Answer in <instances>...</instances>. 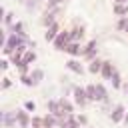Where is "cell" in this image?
<instances>
[{"instance_id":"1","label":"cell","mask_w":128,"mask_h":128,"mask_svg":"<svg viewBox=\"0 0 128 128\" xmlns=\"http://www.w3.org/2000/svg\"><path fill=\"white\" fill-rule=\"evenodd\" d=\"M58 14H60L58 8H54V10H46L44 16L40 18V24H42L44 28H50L52 24H56V16H58Z\"/></svg>"},{"instance_id":"2","label":"cell","mask_w":128,"mask_h":128,"mask_svg":"<svg viewBox=\"0 0 128 128\" xmlns=\"http://www.w3.org/2000/svg\"><path fill=\"white\" fill-rule=\"evenodd\" d=\"M52 44H54V50H66V46L70 44V32L62 30V32L56 36V40H54Z\"/></svg>"},{"instance_id":"3","label":"cell","mask_w":128,"mask_h":128,"mask_svg":"<svg viewBox=\"0 0 128 128\" xmlns=\"http://www.w3.org/2000/svg\"><path fill=\"white\" fill-rule=\"evenodd\" d=\"M124 116H126V108H124V104H116L114 110H112V114H110V120H112L114 124H118V122L124 120Z\"/></svg>"},{"instance_id":"4","label":"cell","mask_w":128,"mask_h":128,"mask_svg":"<svg viewBox=\"0 0 128 128\" xmlns=\"http://www.w3.org/2000/svg\"><path fill=\"white\" fill-rule=\"evenodd\" d=\"M0 122H2L4 128H12L16 124V110L14 112H2L0 114Z\"/></svg>"},{"instance_id":"5","label":"cell","mask_w":128,"mask_h":128,"mask_svg":"<svg viewBox=\"0 0 128 128\" xmlns=\"http://www.w3.org/2000/svg\"><path fill=\"white\" fill-rule=\"evenodd\" d=\"M74 102H76L78 106H86V102H88V98H86V88H82V86H76V88H74Z\"/></svg>"},{"instance_id":"6","label":"cell","mask_w":128,"mask_h":128,"mask_svg":"<svg viewBox=\"0 0 128 128\" xmlns=\"http://www.w3.org/2000/svg\"><path fill=\"white\" fill-rule=\"evenodd\" d=\"M16 122H18L20 128H28L32 120H30V116H28L26 110H16Z\"/></svg>"},{"instance_id":"7","label":"cell","mask_w":128,"mask_h":128,"mask_svg":"<svg viewBox=\"0 0 128 128\" xmlns=\"http://www.w3.org/2000/svg\"><path fill=\"white\" fill-rule=\"evenodd\" d=\"M82 50H84V48L80 46V42H70V44L66 46V50H64V52H66V54H70L72 58H76V56H82Z\"/></svg>"},{"instance_id":"8","label":"cell","mask_w":128,"mask_h":128,"mask_svg":"<svg viewBox=\"0 0 128 128\" xmlns=\"http://www.w3.org/2000/svg\"><path fill=\"white\" fill-rule=\"evenodd\" d=\"M96 52H98V44H96V40H90V42L86 44V48L82 50V56L94 60V54H96Z\"/></svg>"},{"instance_id":"9","label":"cell","mask_w":128,"mask_h":128,"mask_svg":"<svg viewBox=\"0 0 128 128\" xmlns=\"http://www.w3.org/2000/svg\"><path fill=\"white\" fill-rule=\"evenodd\" d=\"M46 108H48V112H50V114H54L56 118L64 116V112H62V108H60V102H58V100H48Z\"/></svg>"},{"instance_id":"10","label":"cell","mask_w":128,"mask_h":128,"mask_svg":"<svg viewBox=\"0 0 128 128\" xmlns=\"http://www.w3.org/2000/svg\"><path fill=\"white\" fill-rule=\"evenodd\" d=\"M58 34H60V26H58V24H52L50 28H46V32H44V38H46V42H54Z\"/></svg>"},{"instance_id":"11","label":"cell","mask_w":128,"mask_h":128,"mask_svg":"<svg viewBox=\"0 0 128 128\" xmlns=\"http://www.w3.org/2000/svg\"><path fill=\"white\" fill-rule=\"evenodd\" d=\"M66 68H68V70H72L74 74H80V76L84 74V68H82V64H80L76 58H70V60L66 62Z\"/></svg>"},{"instance_id":"12","label":"cell","mask_w":128,"mask_h":128,"mask_svg":"<svg viewBox=\"0 0 128 128\" xmlns=\"http://www.w3.org/2000/svg\"><path fill=\"white\" fill-rule=\"evenodd\" d=\"M114 72H116V68L112 66V62H108V60H106V62L102 64V70H100V74H102V76H104L106 80H110Z\"/></svg>"},{"instance_id":"13","label":"cell","mask_w":128,"mask_h":128,"mask_svg":"<svg viewBox=\"0 0 128 128\" xmlns=\"http://www.w3.org/2000/svg\"><path fill=\"white\" fill-rule=\"evenodd\" d=\"M96 86V102H106L108 100V92L102 84H94Z\"/></svg>"},{"instance_id":"14","label":"cell","mask_w":128,"mask_h":128,"mask_svg":"<svg viewBox=\"0 0 128 128\" xmlns=\"http://www.w3.org/2000/svg\"><path fill=\"white\" fill-rule=\"evenodd\" d=\"M42 120H44V128H54V126H58V118L54 116V114H46V116H42Z\"/></svg>"},{"instance_id":"15","label":"cell","mask_w":128,"mask_h":128,"mask_svg":"<svg viewBox=\"0 0 128 128\" xmlns=\"http://www.w3.org/2000/svg\"><path fill=\"white\" fill-rule=\"evenodd\" d=\"M30 78H32V84H34V86H38V84L42 82V78H44V72H42L40 68H34V70L30 72Z\"/></svg>"},{"instance_id":"16","label":"cell","mask_w":128,"mask_h":128,"mask_svg":"<svg viewBox=\"0 0 128 128\" xmlns=\"http://www.w3.org/2000/svg\"><path fill=\"white\" fill-rule=\"evenodd\" d=\"M84 38V28H74L70 30V42H80Z\"/></svg>"},{"instance_id":"17","label":"cell","mask_w":128,"mask_h":128,"mask_svg":"<svg viewBox=\"0 0 128 128\" xmlns=\"http://www.w3.org/2000/svg\"><path fill=\"white\" fill-rule=\"evenodd\" d=\"M102 64H104V62H100L98 58H96V60H92V62H90V66H88V72H90V74H100Z\"/></svg>"},{"instance_id":"18","label":"cell","mask_w":128,"mask_h":128,"mask_svg":"<svg viewBox=\"0 0 128 128\" xmlns=\"http://www.w3.org/2000/svg\"><path fill=\"white\" fill-rule=\"evenodd\" d=\"M58 102H60V108H62V112H64V114H72L74 106H72V102H70V100H66V98H60Z\"/></svg>"},{"instance_id":"19","label":"cell","mask_w":128,"mask_h":128,"mask_svg":"<svg viewBox=\"0 0 128 128\" xmlns=\"http://www.w3.org/2000/svg\"><path fill=\"white\" fill-rule=\"evenodd\" d=\"M10 32L26 38V32H24V24H22V22H14V24H12V28H10Z\"/></svg>"},{"instance_id":"20","label":"cell","mask_w":128,"mask_h":128,"mask_svg":"<svg viewBox=\"0 0 128 128\" xmlns=\"http://www.w3.org/2000/svg\"><path fill=\"white\" fill-rule=\"evenodd\" d=\"M34 60H36V52H34L32 48H28V50L24 52V56H22V62H24V64H32Z\"/></svg>"},{"instance_id":"21","label":"cell","mask_w":128,"mask_h":128,"mask_svg":"<svg viewBox=\"0 0 128 128\" xmlns=\"http://www.w3.org/2000/svg\"><path fill=\"white\" fill-rule=\"evenodd\" d=\"M86 98H88V102H96V86L94 84L86 86Z\"/></svg>"},{"instance_id":"22","label":"cell","mask_w":128,"mask_h":128,"mask_svg":"<svg viewBox=\"0 0 128 128\" xmlns=\"http://www.w3.org/2000/svg\"><path fill=\"white\" fill-rule=\"evenodd\" d=\"M114 14L124 18V16L128 14V4H114Z\"/></svg>"},{"instance_id":"23","label":"cell","mask_w":128,"mask_h":128,"mask_svg":"<svg viewBox=\"0 0 128 128\" xmlns=\"http://www.w3.org/2000/svg\"><path fill=\"white\" fill-rule=\"evenodd\" d=\"M22 56H24V54L16 50V52L10 56V64H14V66H20V64H22Z\"/></svg>"},{"instance_id":"24","label":"cell","mask_w":128,"mask_h":128,"mask_svg":"<svg viewBox=\"0 0 128 128\" xmlns=\"http://www.w3.org/2000/svg\"><path fill=\"white\" fill-rule=\"evenodd\" d=\"M110 82H112V88H120V86H122V76H120V72H114L112 78H110Z\"/></svg>"},{"instance_id":"25","label":"cell","mask_w":128,"mask_h":128,"mask_svg":"<svg viewBox=\"0 0 128 128\" xmlns=\"http://www.w3.org/2000/svg\"><path fill=\"white\" fill-rule=\"evenodd\" d=\"M38 4H40V0H26V2H24V6H26V10H28V12L36 10V8H38Z\"/></svg>"},{"instance_id":"26","label":"cell","mask_w":128,"mask_h":128,"mask_svg":"<svg viewBox=\"0 0 128 128\" xmlns=\"http://www.w3.org/2000/svg\"><path fill=\"white\" fill-rule=\"evenodd\" d=\"M118 30L128 32V16H124V18H120V20H118Z\"/></svg>"},{"instance_id":"27","label":"cell","mask_w":128,"mask_h":128,"mask_svg":"<svg viewBox=\"0 0 128 128\" xmlns=\"http://www.w3.org/2000/svg\"><path fill=\"white\" fill-rule=\"evenodd\" d=\"M30 124H32V128H44V120H42L40 116H34Z\"/></svg>"},{"instance_id":"28","label":"cell","mask_w":128,"mask_h":128,"mask_svg":"<svg viewBox=\"0 0 128 128\" xmlns=\"http://www.w3.org/2000/svg\"><path fill=\"white\" fill-rule=\"evenodd\" d=\"M4 24L12 28V24H14V14H12V12H6V14H4Z\"/></svg>"},{"instance_id":"29","label":"cell","mask_w":128,"mask_h":128,"mask_svg":"<svg viewBox=\"0 0 128 128\" xmlns=\"http://www.w3.org/2000/svg\"><path fill=\"white\" fill-rule=\"evenodd\" d=\"M16 68H18L20 76H22V74H30V64H24V62H22V64H20V66H16Z\"/></svg>"},{"instance_id":"30","label":"cell","mask_w":128,"mask_h":128,"mask_svg":"<svg viewBox=\"0 0 128 128\" xmlns=\"http://www.w3.org/2000/svg\"><path fill=\"white\" fill-rule=\"evenodd\" d=\"M20 82H22L24 86H34V84H32V78H30V74H22V76H20Z\"/></svg>"},{"instance_id":"31","label":"cell","mask_w":128,"mask_h":128,"mask_svg":"<svg viewBox=\"0 0 128 128\" xmlns=\"http://www.w3.org/2000/svg\"><path fill=\"white\" fill-rule=\"evenodd\" d=\"M24 110H26V112H36V104H34L32 100H26V102H24Z\"/></svg>"},{"instance_id":"32","label":"cell","mask_w":128,"mask_h":128,"mask_svg":"<svg viewBox=\"0 0 128 128\" xmlns=\"http://www.w3.org/2000/svg\"><path fill=\"white\" fill-rule=\"evenodd\" d=\"M64 0H48V6H46V10H54V6H58V4H62Z\"/></svg>"},{"instance_id":"33","label":"cell","mask_w":128,"mask_h":128,"mask_svg":"<svg viewBox=\"0 0 128 128\" xmlns=\"http://www.w3.org/2000/svg\"><path fill=\"white\" fill-rule=\"evenodd\" d=\"M10 86H12V80H10L8 76H4V78H2V90H6V88H10Z\"/></svg>"},{"instance_id":"34","label":"cell","mask_w":128,"mask_h":128,"mask_svg":"<svg viewBox=\"0 0 128 128\" xmlns=\"http://www.w3.org/2000/svg\"><path fill=\"white\" fill-rule=\"evenodd\" d=\"M0 68H2L4 72H6V70L10 68V62H8V60H0Z\"/></svg>"},{"instance_id":"35","label":"cell","mask_w":128,"mask_h":128,"mask_svg":"<svg viewBox=\"0 0 128 128\" xmlns=\"http://www.w3.org/2000/svg\"><path fill=\"white\" fill-rule=\"evenodd\" d=\"M76 120H78L80 124H88V118H86L84 114H78V116H76Z\"/></svg>"},{"instance_id":"36","label":"cell","mask_w":128,"mask_h":128,"mask_svg":"<svg viewBox=\"0 0 128 128\" xmlns=\"http://www.w3.org/2000/svg\"><path fill=\"white\" fill-rule=\"evenodd\" d=\"M114 2H116V4H126L128 0H114Z\"/></svg>"},{"instance_id":"37","label":"cell","mask_w":128,"mask_h":128,"mask_svg":"<svg viewBox=\"0 0 128 128\" xmlns=\"http://www.w3.org/2000/svg\"><path fill=\"white\" fill-rule=\"evenodd\" d=\"M124 92H126V94H128V84H124Z\"/></svg>"},{"instance_id":"38","label":"cell","mask_w":128,"mask_h":128,"mask_svg":"<svg viewBox=\"0 0 128 128\" xmlns=\"http://www.w3.org/2000/svg\"><path fill=\"white\" fill-rule=\"evenodd\" d=\"M124 122H126V124H128V114H126V116H124Z\"/></svg>"},{"instance_id":"39","label":"cell","mask_w":128,"mask_h":128,"mask_svg":"<svg viewBox=\"0 0 128 128\" xmlns=\"http://www.w3.org/2000/svg\"><path fill=\"white\" fill-rule=\"evenodd\" d=\"M20 2H22V4H24V2H26V0H20Z\"/></svg>"}]
</instances>
